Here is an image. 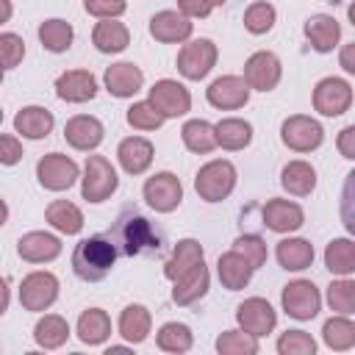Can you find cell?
Instances as JSON below:
<instances>
[{
	"instance_id": "83f0119b",
	"label": "cell",
	"mask_w": 355,
	"mask_h": 355,
	"mask_svg": "<svg viewBox=\"0 0 355 355\" xmlns=\"http://www.w3.org/2000/svg\"><path fill=\"white\" fill-rule=\"evenodd\" d=\"M275 255L286 272H302L313 263V244L308 239H283L277 241Z\"/></svg>"
},
{
	"instance_id": "d4e9b609",
	"label": "cell",
	"mask_w": 355,
	"mask_h": 355,
	"mask_svg": "<svg viewBox=\"0 0 355 355\" xmlns=\"http://www.w3.org/2000/svg\"><path fill=\"white\" fill-rule=\"evenodd\" d=\"M305 36H308V42H311V47L316 53H330L333 47H338L341 25L330 14H316V17H311L305 22Z\"/></svg>"
},
{
	"instance_id": "60d3db41",
	"label": "cell",
	"mask_w": 355,
	"mask_h": 355,
	"mask_svg": "<svg viewBox=\"0 0 355 355\" xmlns=\"http://www.w3.org/2000/svg\"><path fill=\"white\" fill-rule=\"evenodd\" d=\"M275 17H277V11H275L272 3L255 0V3H250L247 11H244V28H247L250 33H255V36L269 33L272 25H275Z\"/></svg>"
},
{
	"instance_id": "d590c367",
	"label": "cell",
	"mask_w": 355,
	"mask_h": 355,
	"mask_svg": "<svg viewBox=\"0 0 355 355\" xmlns=\"http://www.w3.org/2000/svg\"><path fill=\"white\" fill-rule=\"evenodd\" d=\"M180 139H183L186 150L200 153V155H205V153H211V150L216 147V130H214V125L205 122V119H189V122L180 128Z\"/></svg>"
},
{
	"instance_id": "f546056e",
	"label": "cell",
	"mask_w": 355,
	"mask_h": 355,
	"mask_svg": "<svg viewBox=\"0 0 355 355\" xmlns=\"http://www.w3.org/2000/svg\"><path fill=\"white\" fill-rule=\"evenodd\" d=\"M280 186L294 197H305L316 189V169L308 161H288L280 172Z\"/></svg>"
},
{
	"instance_id": "2e32d148",
	"label": "cell",
	"mask_w": 355,
	"mask_h": 355,
	"mask_svg": "<svg viewBox=\"0 0 355 355\" xmlns=\"http://www.w3.org/2000/svg\"><path fill=\"white\" fill-rule=\"evenodd\" d=\"M103 136H105L103 122H100L97 116H89V114H78V116L67 119V125H64V139H67V144L75 147V150H83V153L100 147Z\"/></svg>"
},
{
	"instance_id": "f35d334b",
	"label": "cell",
	"mask_w": 355,
	"mask_h": 355,
	"mask_svg": "<svg viewBox=\"0 0 355 355\" xmlns=\"http://www.w3.org/2000/svg\"><path fill=\"white\" fill-rule=\"evenodd\" d=\"M322 338H324V344H327L330 349L344 352V349L355 347V324H352L347 316L338 313V316H333V319L324 322V327H322Z\"/></svg>"
},
{
	"instance_id": "484cf974",
	"label": "cell",
	"mask_w": 355,
	"mask_h": 355,
	"mask_svg": "<svg viewBox=\"0 0 355 355\" xmlns=\"http://www.w3.org/2000/svg\"><path fill=\"white\" fill-rule=\"evenodd\" d=\"M252 272H255V269H252V266L244 261V255H239L236 250L219 255V261H216V275H219V280H222V286H225L227 291L244 288V286L252 280Z\"/></svg>"
},
{
	"instance_id": "1f68e13d",
	"label": "cell",
	"mask_w": 355,
	"mask_h": 355,
	"mask_svg": "<svg viewBox=\"0 0 355 355\" xmlns=\"http://www.w3.org/2000/svg\"><path fill=\"white\" fill-rule=\"evenodd\" d=\"M44 219L58 233H67V236H75V233L83 230V211L69 200H53L44 211Z\"/></svg>"
},
{
	"instance_id": "4fadbf2b",
	"label": "cell",
	"mask_w": 355,
	"mask_h": 355,
	"mask_svg": "<svg viewBox=\"0 0 355 355\" xmlns=\"http://www.w3.org/2000/svg\"><path fill=\"white\" fill-rule=\"evenodd\" d=\"M236 322H239V327H241L244 333L261 338V336H266V333L275 330L277 313H275V308H272L263 297H250V300H244V302L236 308Z\"/></svg>"
},
{
	"instance_id": "ee69618b",
	"label": "cell",
	"mask_w": 355,
	"mask_h": 355,
	"mask_svg": "<svg viewBox=\"0 0 355 355\" xmlns=\"http://www.w3.org/2000/svg\"><path fill=\"white\" fill-rule=\"evenodd\" d=\"M327 305L341 313V316H349L355 311V283L349 277H341V280H333L327 286Z\"/></svg>"
},
{
	"instance_id": "ac0fdd59",
	"label": "cell",
	"mask_w": 355,
	"mask_h": 355,
	"mask_svg": "<svg viewBox=\"0 0 355 355\" xmlns=\"http://www.w3.org/2000/svg\"><path fill=\"white\" fill-rule=\"evenodd\" d=\"M191 31H194V22L189 17H183L180 11H158L150 19V36L164 44L186 42L191 36Z\"/></svg>"
},
{
	"instance_id": "c3c4849f",
	"label": "cell",
	"mask_w": 355,
	"mask_h": 355,
	"mask_svg": "<svg viewBox=\"0 0 355 355\" xmlns=\"http://www.w3.org/2000/svg\"><path fill=\"white\" fill-rule=\"evenodd\" d=\"M83 8L97 19H116L125 14V0H83Z\"/></svg>"
},
{
	"instance_id": "9c48e42d",
	"label": "cell",
	"mask_w": 355,
	"mask_h": 355,
	"mask_svg": "<svg viewBox=\"0 0 355 355\" xmlns=\"http://www.w3.org/2000/svg\"><path fill=\"white\" fill-rule=\"evenodd\" d=\"M78 164L64 153H47L36 164V178L47 191H64L78 180Z\"/></svg>"
},
{
	"instance_id": "7bdbcfd3",
	"label": "cell",
	"mask_w": 355,
	"mask_h": 355,
	"mask_svg": "<svg viewBox=\"0 0 355 355\" xmlns=\"http://www.w3.org/2000/svg\"><path fill=\"white\" fill-rule=\"evenodd\" d=\"M128 125L130 128H136V130H158L164 122H166V116L150 103V100H141V103H133L130 108H128Z\"/></svg>"
},
{
	"instance_id": "d6986e66",
	"label": "cell",
	"mask_w": 355,
	"mask_h": 355,
	"mask_svg": "<svg viewBox=\"0 0 355 355\" xmlns=\"http://www.w3.org/2000/svg\"><path fill=\"white\" fill-rule=\"evenodd\" d=\"M55 94L67 103H86L97 94V78L89 69H67L55 78Z\"/></svg>"
},
{
	"instance_id": "5b68a950",
	"label": "cell",
	"mask_w": 355,
	"mask_h": 355,
	"mask_svg": "<svg viewBox=\"0 0 355 355\" xmlns=\"http://www.w3.org/2000/svg\"><path fill=\"white\" fill-rule=\"evenodd\" d=\"M280 139L288 150L294 153H311L316 147H322L324 141V130L322 125L313 119V116H305V114H294V116H286L283 125H280Z\"/></svg>"
},
{
	"instance_id": "f907efd6",
	"label": "cell",
	"mask_w": 355,
	"mask_h": 355,
	"mask_svg": "<svg viewBox=\"0 0 355 355\" xmlns=\"http://www.w3.org/2000/svg\"><path fill=\"white\" fill-rule=\"evenodd\" d=\"M178 11L183 14V17H189V19H194V17H208L214 8L205 3V0H178Z\"/></svg>"
},
{
	"instance_id": "680465c9",
	"label": "cell",
	"mask_w": 355,
	"mask_h": 355,
	"mask_svg": "<svg viewBox=\"0 0 355 355\" xmlns=\"http://www.w3.org/2000/svg\"><path fill=\"white\" fill-rule=\"evenodd\" d=\"M0 83H3V67H0Z\"/></svg>"
},
{
	"instance_id": "7c38bea8",
	"label": "cell",
	"mask_w": 355,
	"mask_h": 355,
	"mask_svg": "<svg viewBox=\"0 0 355 355\" xmlns=\"http://www.w3.org/2000/svg\"><path fill=\"white\" fill-rule=\"evenodd\" d=\"M352 105V86L344 78H322L313 89V108L322 116H341Z\"/></svg>"
},
{
	"instance_id": "e0dca14e",
	"label": "cell",
	"mask_w": 355,
	"mask_h": 355,
	"mask_svg": "<svg viewBox=\"0 0 355 355\" xmlns=\"http://www.w3.org/2000/svg\"><path fill=\"white\" fill-rule=\"evenodd\" d=\"M17 252L28 263H47L61 255V239L44 230H31L17 241Z\"/></svg>"
},
{
	"instance_id": "6da1fadb",
	"label": "cell",
	"mask_w": 355,
	"mask_h": 355,
	"mask_svg": "<svg viewBox=\"0 0 355 355\" xmlns=\"http://www.w3.org/2000/svg\"><path fill=\"white\" fill-rule=\"evenodd\" d=\"M105 236L114 241L116 252L125 258L133 255H153L164 250V233L153 227V222L147 216H141L139 211H122L116 216V222L105 230Z\"/></svg>"
},
{
	"instance_id": "bcb514c9",
	"label": "cell",
	"mask_w": 355,
	"mask_h": 355,
	"mask_svg": "<svg viewBox=\"0 0 355 355\" xmlns=\"http://www.w3.org/2000/svg\"><path fill=\"white\" fill-rule=\"evenodd\" d=\"M277 352L280 355H313L316 352V341L305 330H286L277 338Z\"/></svg>"
},
{
	"instance_id": "603a6c76",
	"label": "cell",
	"mask_w": 355,
	"mask_h": 355,
	"mask_svg": "<svg viewBox=\"0 0 355 355\" xmlns=\"http://www.w3.org/2000/svg\"><path fill=\"white\" fill-rule=\"evenodd\" d=\"M116 158H119V166L128 175H141L153 164V144L147 139H141V136H128V139L119 141Z\"/></svg>"
},
{
	"instance_id": "4316f807",
	"label": "cell",
	"mask_w": 355,
	"mask_h": 355,
	"mask_svg": "<svg viewBox=\"0 0 355 355\" xmlns=\"http://www.w3.org/2000/svg\"><path fill=\"white\" fill-rule=\"evenodd\" d=\"M202 258H205V250H202V244H200L197 239H180L178 247L172 250L169 261L164 263V275H166L169 280H178V277L186 275L191 266H197Z\"/></svg>"
},
{
	"instance_id": "52a82bcc",
	"label": "cell",
	"mask_w": 355,
	"mask_h": 355,
	"mask_svg": "<svg viewBox=\"0 0 355 355\" xmlns=\"http://www.w3.org/2000/svg\"><path fill=\"white\" fill-rule=\"evenodd\" d=\"M58 300V277L53 272H31L19 283V302L25 311H47Z\"/></svg>"
},
{
	"instance_id": "836d02e7",
	"label": "cell",
	"mask_w": 355,
	"mask_h": 355,
	"mask_svg": "<svg viewBox=\"0 0 355 355\" xmlns=\"http://www.w3.org/2000/svg\"><path fill=\"white\" fill-rule=\"evenodd\" d=\"M67 338H69V324L58 313H44L33 327V341L44 349H58L67 344Z\"/></svg>"
},
{
	"instance_id": "681fc988",
	"label": "cell",
	"mask_w": 355,
	"mask_h": 355,
	"mask_svg": "<svg viewBox=\"0 0 355 355\" xmlns=\"http://www.w3.org/2000/svg\"><path fill=\"white\" fill-rule=\"evenodd\" d=\"M22 158V144L17 136H8V133H0V164L3 166H14L19 164Z\"/></svg>"
},
{
	"instance_id": "8fae6325",
	"label": "cell",
	"mask_w": 355,
	"mask_h": 355,
	"mask_svg": "<svg viewBox=\"0 0 355 355\" xmlns=\"http://www.w3.org/2000/svg\"><path fill=\"white\" fill-rule=\"evenodd\" d=\"M283 78V64L275 53L258 50L244 64V83L255 92H272Z\"/></svg>"
},
{
	"instance_id": "8d00e7d4",
	"label": "cell",
	"mask_w": 355,
	"mask_h": 355,
	"mask_svg": "<svg viewBox=\"0 0 355 355\" xmlns=\"http://www.w3.org/2000/svg\"><path fill=\"white\" fill-rule=\"evenodd\" d=\"M324 266L333 275L349 277L355 272V244L349 239H333L324 247Z\"/></svg>"
},
{
	"instance_id": "ffe728a7",
	"label": "cell",
	"mask_w": 355,
	"mask_h": 355,
	"mask_svg": "<svg viewBox=\"0 0 355 355\" xmlns=\"http://www.w3.org/2000/svg\"><path fill=\"white\" fill-rule=\"evenodd\" d=\"M261 216H263V225H266L269 230H275V233L300 230L302 222H305V211H302L297 202H291V200H277V197L263 205Z\"/></svg>"
},
{
	"instance_id": "74e56055",
	"label": "cell",
	"mask_w": 355,
	"mask_h": 355,
	"mask_svg": "<svg viewBox=\"0 0 355 355\" xmlns=\"http://www.w3.org/2000/svg\"><path fill=\"white\" fill-rule=\"evenodd\" d=\"M72 36H75V31H72V25L67 22V19H44L42 25H39V42H42V47L44 50H50V53H64V50H69V44H72Z\"/></svg>"
},
{
	"instance_id": "7402d4cb",
	"label": "cell",
	"mask_w": 355,
	"mask_h": 355,
	"mask_svg": "<svg viewBox=\"0 0 355 355\" xmlns=\"http://www.w3.org/2000/svg\"><path fill=\"white\" fill-rule=\"evenodd\" d=\"M53 125H55V116L44 105H25L14 116V130L22 133L25 139H33V141L36 139H47Z\"/></svg>"
},
{
	"instance_id": "e575fe53",
	"label": "cell",
	"mask_w": 355,
	"mask_h": 355,
	"mask_svg": "<svg viewBox=\"0 0 355 355\" xmlns=\"http://www.w3.org/2000/svg\"><path fill=\"white\" fill-rule=\"evenodd\" d=\"M214 130H216V144L225 150H244L252 141V125L239 116H227L216 122Z\"/></svg>"
},
{
	"instance_id": "91938a15",
	"label": "cell",
	"mask_w": 355,
	"mask_h": 355,
	"mask_svg": "<svg viewBox=\"0 0 355 355\" xmlns=\"http://www.w3.org/2000/svg\"><path fill=\"white\" fill-rule=\"evenodd\" d=\"M0 122H3V108H0Z\"/></svg>"
},
{
	"instance_id": "6f0895ef",
	"label": "cell",
	"mask_w": 355,
	"mask_h": 355,
	"mask_svg": "<svg viewBox=\"0 0 355 355\" xmlns=\"http://www.w3.org/2000/svg\"><path fill=\"white\" fill-rule=\"evenodd\" d=\"M205 3H208V6H211V8H216V6H225V3H227V0H205Z\"/></svg>"
},
{
	"instance_id": "5bb4252c",
	"label": "cell",
	"mask_w": 355,
	"mask_h": 355,
	"mask_svg": "<svg viewBox=\"0 0 355 355\" xmlns=\"http://www.w3.org/2000/svg\"><path fill=\"white\" fill-rule=\"evenodd\" d=\"M150 103L169 119V116H183L191 108V94L183 83H178L172 78H161L150 89Z\"/></svg>"
},
{
	"instance_id": "7a4b0ae2",
	"label": "cell",
	"mask_w": 355,
	"mask_h": 355,
	"mask_svg": "<svg viewBox=\"0 0 355 355\" xmlns=\"http://www.w3.org/2000/svg\"><path fill=\"white\" fill-rule=\"evenodd\" d=\"M116 255L119 252H116L114 241L105 233L89 236V239H83V241L75 244V250H72V269H75V275L80 280L97 283V280H103L114 269Z\"/></svg>"
},
{
	"instance_id": "9f6ffc18",
	"label": "cell",
	"mask_w": 355,
	"mask_h": 355,
	"mask_svg": "<svg viewBox=\"0 0 355 355\" xmlns=\"http://www.w3.org/2000/svg\"><path fill=\"white\" fill-rule=\"evenodd\" d=\"M6 219H8V205H6V200L0 197V227L6 225Z\"/></svg>"
},
{
	"instance_id": "cb8c5ba5",
	"label": "cell",
	"mask_w": 355,
	"mask_h": 355,
	"mask_svg": "<svg viewBox=\"0 0 355 355\" xmlns=\"http://www.w3.org/2000/svg\"><path fill=\"white\" fill-rule=\"evenodd\" d=\"M208 283H211V275H208V266L200 261L197 266H191L186 275H180L175 280V288H172V300L178 305H194L200 297H205L208 291Z\"/></svg>"
},
{
	"instance_id": "277c9868",
	"label": "cell",
	"mask_w": 355,
	"mask_h": 355,
	"mask_svg": "<svg viewBox=\"0 0 355 355\" xmlns=\"http://www.w3.org/2000/svg\"><path fill=\"white\" fill-rule=\"evenodd\" d=\"M119 186L116 169L111 166V161L105 155H89L86 166H83V178H80V194L89 202H103L108 200Z\"/></svg>"
},
{
	"instance_id": "ab89813d",
	"label": "cell",
	"mask_w": 355,
	"mask_h": 355,
	"mask_svg": "<svg viewBox=\"0 0 355 355\" xmlns=\"http://www.w3.org/2000/svg\"><path fill=\"white\" fill-rule=\"evenodd\" d=\"M155 341H158V347H161L164 352H178V355H180V352H189V349H191L194 336H191L189 324H183V322H166V324L158 330Z\"/></svg>"
},
{
	"instance_id": "816d5d0a",
	"label": "cell",
	"mask_w": 355,
	"mask_h": 355,
	"mask_svg": "<svg viewBox=\"0 0 355 355\" xmlns=\"http://www.w3.org/2000/svg\"><path fill=\"white\" fill-rule=\"evenodd\" d=\"M336 147H338V153L344 155V158H355V125H347L341 133H338V141H336Z\"/></svg>"
},
{
	"instance_id": "30bf717a",
	"label": "cell",
	"mask_w": 355,
	"mask_h": 355,
	"mask_svg": "<svg viewBox=\"0 0 355 355\" xmlns=\"http://www.w3.org/2000/svg\"><path fill=\"white\" fill-rule=\"evenodd\" d=\"M141 194H144V200H147V205L153 211L172 214L180 205V200H183V186H180L178 175H172V172H155L153 178H147Z\"/></svg>"
},
{
	"instance_id": "44dd1931",
	"label": "cell",
	"mask_w": 355,
	"mask_h": 355,
	"mask_svg": "<svg viewBox=\"0 0 355 355\" xmlns=\"http://www.w3.org/2000/svg\"><path fill=\"white\" fill-rule=\"evenodd\" d=\"M103 80H105V89H108L114 97L125 100V97H133L136 92H141V86H144V72H141L136 64H130V61H119V64H111V67L105 69Z\"/></svg>"
},
{
	"instance_id": "b9f144b4",
	"label": "cell",
	"mask_w": 355,
	"mask_h": 355,
	"mask_svg": "<svg viewBox=\"0 0 355 355\" xmlns=\"http://www.w3.org/2000/svg\"><path fill=\"white\" fill-rule=\"evenodd\" d=\"M216 352H222V355H255L258 338L244 333V330H225L216 338Z\"/></svg>"
},
{
	"instance_id": "f5cc1de1",
	"label": "cell",
	"mask_w": 355,
	"mask_h": 355,
	"mask_svg": "<svg viewBox=\"0 0 355 355\" xmlns=\"http://www.w3.org/2000/svg\"><path fill=\"white\" fill-rule=\"evenodd\" d=\"M341 67L344 72H355V42L341 47Z\"/></svg>"
},
{
	"instance_id": "d6a6232c",
	"label": "cell",
	"mask_w": 355,
	"mask_h": 355,
	"mask_svg": "<svg viewBox=\"0 0 355 355\" xmlns=\"http://www.w3.org/2000/svg\"><path fill=\"white\" fill-rule=\"evenodd\" d=\"M108 336H111V319H108V313L103 308H89V311L80 313V319H78V338L83 344L97 347Z\"/></svg>"
},
{
	"instance_id": "8992f818",
	"label": "cell",
	"mask_w": 355,
	"mask_h": 355,
	"mask_svg": "<svg viewBox=\"0 0 355 355\" xmlns=\"http://www.w3.org/2000/svg\"><path fill=\"white\" fill-rule=\"evenodd\" d=\"M280 302H283V311L297 319V322H308L319 313L322 308V294L319 288L311 283V280H291L288 286H283V294H280Z\"/></svg>"
},
{
	"instance_id": "f1b7e54d",
	"label": "cell",
	"mask_w": 355,
	"mask_h": 355,
	"mask_svg": "<svg viewBox=\"0 0 355 355\" xmlns=\"http://www.w3.org/2000/svg\"><path fill=\"white\" fill-rule=\"evenodd\" d=\"M150 327H153V316L144 305L133 302L128 305L122 313H119V336L128 341V344H141L147 336H150Z\"/></svg>"
},
{
	"instance_id": "ba28073f",
	"label": "cell",
	"mask_w": 355,
	"mask_h": 355,
	"mask_svg": "<svg viewBox=\"0 0 355 355\" xmlns=\"http://www.w3.org/2000/svg\"><path fill=\"white\" fill-rule=\"evenodd\" d=\"M216 55H219V50H216V44L211 39H194V42L180 47V53H178V72L183 78H189V80H202L214 69Z\"/></svg>"
},
{
	"instance_id": "3957f363",
	"label": "cell",
	"mask_w": 355,
	"mask_h": 355,
	"mask_svg": "<svg viewBox=\"0 0 355 355\" xmlns=\"http://www.w3.org/2000/svg\"><path fill=\"white\" fill-rule=\"evenodd\" d=\"M236 166L225 158H214L205 166H200L197 178H194V189L200 194V200L205 202H222L230 197V191L236 189Z\"/></svg>"
},
{
	"instance_id": "db71d44e",
	"label": "cell",
	"mask_w": 355,
	"mask_h": 355,
	"mask_svg": "<svg viewBox=\"0 0 355 355\" xmlns=\"http://www.w3.org/2000/svg\"><path fill=\"white\" fill-rule=\"evenodd\" d=\"M8 300H11V291H8V283L6 277H0V316L8 311Z\"/></svg>"
},
{
	"instance_id": "4dcf8cb0",
	"label": "cell",
	"mask_w": 355,
	"mask_h": 355,
	"mask_svg": "<svg viewBox=\"0 0 355 355\" xmlns=\"http://www.w3.org/2000/svg\"><path fill=\"white\" fill-rule=\"evenodd\" d=\"M92 42L100 53H122L130 44V31L116 19H100L92 31Z\"/></svg>"
},
{
	"instance_id": "7dc6e473",
	"label": "cell",
	"mask_w": 355,
	"mask_h": 355,
	"mask_svg": "<svg viewBox=\"0 0 355 355\" xmlns=\"http://www.w3.org/2000/svg\"><path fill=\"white\" fill-rule=\"evenodd\" d=\"M25 55V42L17 33H0V67L14 69Z\"/></svg>"
},
{
	"instance_id": "9a60e30c",
	"label": "cell",
	"mask_w": 355,
	"mask_h": 355,
	"mask_svg": "<svg viewBox=\"0 0 355 355\" xmlns=\"http://www.w3.org/2000/svg\"><path fill=\"white\" fill-rule=\"evenodd\" d=\"M250 92H252V89L244 83V78H239V75H222V78H216V80L205 89V97H208V103H211L214 108H219V111H236V108L247 105Z\"/></svg>"
},
{
	"instance_id": "f6af8a7d",
	"label": "cell",
	"mask_w": 355,
	"mask_h": 355,
	"mask_svg": "<svg viewBox=\"0 0 355 355\" xmlns=\"http://www.w3.org/2000/svg\"><path fill=\"white\" fill-rule=\"evenodd\" d=\"M233 250H236L239 255H244V261H247L252 269H261V266L266 263V241H263L261 236H255V233L239 236V239L233 241Z\"/></svg>"
},
{
	"instance_id": "11a10c76",
	"label": "cell",
	"mask_w": 355,
	"mask_h": 355,
	"mask_svg": "<svg viewBox=\"0 0 355 355\" xmlns=\"http://www.w3.org/2000/svg\"><path fill=\"white\" fill-rule=\"evenodd\" d=\"M11 14H14L11 0H0V25H3V22H8V19H11Z\"/></svg>"
}]
</instances>
